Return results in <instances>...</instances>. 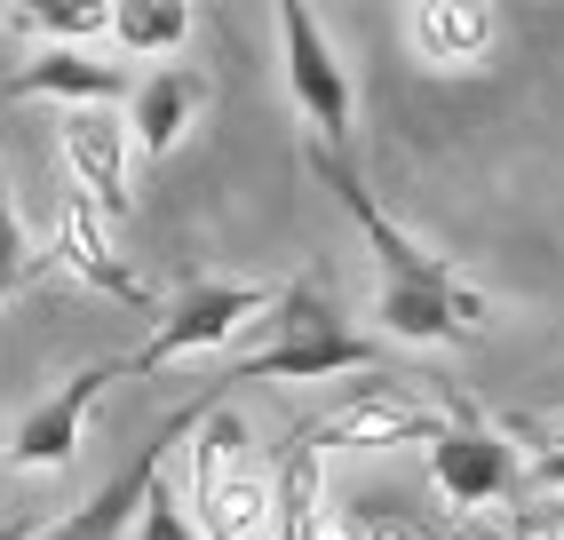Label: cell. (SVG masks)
<instances>
[{
    "label": "cell",
    "instance_id": "obj_1",
    "mask_svg": "<svg viewBox=\"0 0 564 540\" xmlns=\"http://www.w3.org/2000/svg\"><path fill=\"white\" fill-rule=\"evenodd\" d=\"M311 168L326 175V191L350 207V223L373 247V270H382V279H373V326L398 334V342H469V334H485V294L445 255H430L413 230H398V215L358 183V168L343 151L311 143Z\"/></svg>",
    "mask_w": 564,
    "mask_h": 540
},
{
    "label": "cell",
    "instance_id": "obj_2",
    "mask_svg": "<svg viewBox=\"0 0 564 540\" xmlns=\"http://www.w3.org/2000/svg\"><path fill=\"white\" fill-rule=\"evenodd\" d=\"M271 342L254 358H231L223 381H334V374H366L373 342L343 326V311L326 302V287H279V302L262 311Z\"/></svg>",
    "mask_w": 564,
    "mask_h": 540
},
{
    "label": "cell",
    "instance_id": "obj_3",
    "mask_svg": "<svg viewBox=\"0 0 564 540\" xmlns=\"http://www.w3.org/2000/svg\"><path fill=\"white\" fill-rule=\"evenodd\" d=\"M279 302V287H254V279H192L167 318L135 342L128 358H111V374L135 381V374H160V366H183V358H207V350H231V334L262 326V311Z\"/></svg>",
    "mask_w": 564,
    "mask_h": 540
},
{
    "label": "cell",
    "instance_id": "obj_4",
    "mask_svg": "<svg viewBox=\"0 0 564 540\" xmlns=\"http://www.w3.org/2000/svg\"><path fill=\"white\" fill-rule=\"evenodd\" d=\"M279 56H286V96L311 120V143L318 151H350V136H358V88H350V64L334 56L318 9L279 0Z\"/></svg>",
    "mask_w": 564,
    "mask_h": 540
},
{
    "label": "cell",
    "instance_id": "obj_5",
    "mask_svg": "<svg viewBox=\"0 0 564 540\" xmlns=\"http://www.w3.org/2000/svg\"><path fill=\"white\" fill-rule=\"evenodd\" d=\"M430 485L445 509H494V500L524 493V445L469 398H454V421L430 438Z\"/></svg>",
    "mask_w": 564,
    "mask_h": 540
},
{
    "label": "cell",
    "instance_id": "obj_6",
    "mask_svg": "<svg viewBox=\"0 0 564 540\" xmlns=\"http://www.w3.org/2000/svg\"><path fill=\"white\" fill-rule=\"evenodd\" d=\"M135 88V72L104 48H41L32 64H17L0 80V104H64V111H120Z\"/></svg>",
    "mask_w": 564,
    "mask_h": 540
},
{
    "label": "cell",
    "instance_id": "obj_7",
    "mask_svg": "<svg viewBox=\"0 0 564 540\" xmlns=\"http://www.w3.org/2000/svg\"><path fill=\"white\" fill-rule=\"evenodd\" d=\"M207 406H215V398H199V406H183V413L167 421V430H160V445H143V453H135V461H128V469L111 477L104 493H88L80 509H64V517H48V525L32 532V540H120V532L135 525V509H143V493H152V477H160V461H167V445H175V438H192Z\"/></svg>",
    "mask_w": 564,
    "mask_h": 540
},
{
    "label": "cell",
    "instance_id": "obj_8",
    "mask_svg": "<svg viewBox=\"0 0 564 540\" xmlns=\"http://www.w3.org/2000/svg\"><path fill=\"white\" fill-rule=\"evenodd\" d=\"M56 151H64V168H72V191L96 207V215H128L135 207V191H128V160H135V143L120 128V111H64L56 120Z\"/></svg>",
    "mask_w": 564,
    "mask_h": 540
},
{
    "label": "cell",
    "instance_id": "obj_9",
    "mask_svg": "<svg viewBox=\"0 0 564 540\" xmlns=\"http://www.w3.org/2000/svg\"><path fill=\"white\" fill-rule=\"evenodd\" d=\"M111 381H120L111 358L104 366H80L56 398H41V406L24 413V430L0 445V461H17V469H72V461H80V438H88V413H96V398L111 390Z\"/></svg>",
    "mask_w": 564,
    "mask_h": 540
},
{
    "label": "cell",
    "instance_id": "obj_10",
    "mask_svg": "<svg viewBox=\"0 0 564 540\" xmlns=\"http://www.w3.org/2000/svg\"><path fill=\"white\" fill-rule=\"evenodd\" d=\"M437 430H445V421L413 398V390H398V381L382 374V381H366L350 406H334L318 430H303V438H311L318 453H334V445H413V438L430 445Z\"/></svg>",
    "mask_w": 564,
    "mask_h": 540
},
{
    "label": "cell",
    "instance_id": "obj_11",
    "mask_svg": "<svg viewBox=\"0 0 564 540\" xmlns=\"http://www.w3.org/2000/svg\"><path fill=\"white\" fill-rule=\"evenodd\" d=\"M199 104H207V72H192V64H160V72H143V80L128 88L120 128H128V143L143 151V160H167V151L192 136Z\"/></svg>",
    "mask_w": 564,
    "mask_h": 540
},
{
    "label": "cell",
    "instance_id": "obj_12",
    "mask_svg": "<svg viewBox=\"0 0 564 540\" xmlns=\"http://www.w3.org/2000/svg\"><path fill=\"white\" fill-rule=\"evenodd\" d=\"M56 270H72L80 287H96L104 302H120V311H152V287L135 279V270L111 255V239H104V215L88 207V199H64V215H56V255H48Z\"/></svg>",
    "mask_w": 564,
    "mask_h": 540
},
{
    "label": "cell",
    "instance_id": "obj_13",
    "mask_svg": "<svg viewBox=\"0 0 564 540\" xmlns=\"http://www.w3.org/2000/svg\"><path fill=\"white\" fill-rule=\"evenodd\" d=\"M501 41V17L477 9V0H422L405 9V48L422 56L430 72H477Z\"/></svg>",
    "mask_w": 564,
    "mask_h": 540
},
{
    "label": "cell",
    "instance_id": "obj_14",
    "mask_svg": "<svg viewBox=\"0 0 564 540\" xmlns=\"http://www.w3.org/2000/svg\"><path fill=\"white\" fill-rule=\"evenodd\" d=\"M104 41H111L120 64H160V56H175L192 41V9H183V0H111Z\"/></svg>",
    "mask_w": 564,
    "mask_h": 540
},
{
    "label": "cell",
    "instance_id": "obj_15",
    "mask_svg": "<svg viewBox=\"0 0 564 540\" xmlns=\"http://www.w3.org/2000/svg\"><path fill=\"white\" fill-rule=\"evenodd\" d=\"M48 255H41V239L24 230V215H17V191H9V151H0V302H9L17 287H32V279H48Z\"/></svg>",
    "mask_w": 564,
    "mask_h": 540
},
{
    "label": "cell",
    "instance_id": "obj_16",
    "mask_svg": "<svg viewBox=\"0 0 564 540\" xmlns=\"http://www.w3.org/2000/svg\"><path fill=\"white\" fill-rule=\"evenodd\" d=\"M17 24H24V32H41L48 48H88V41H104L111 9H104V0H72V9H24Z\"/></svg>",
    "mask_w": 564,
    "mask_h": 540
},
{
    "label": "cell",
    "instance_id": "obj_17",
    "mask_svg": "<svg viewBox=\"0 0 564 540\" xmlns=\"http://www.w3.org/2000/svg\"><path fill=\"white\" fill-rule=\"evenodd\" d=\"M135 540H207V532H199V517L167 493V477H152V493H143V509H135Z\"/></svg>",
    "mask_w": 564,
    "mask_h": 540
},
{
    "label": "cell",
    "instance_id": "obj_18",
    "mask_svg": "<svg viewBox=\"0 0 564 540\" xmlns=\"http://www.w3.org/2000/svg\"><path fill=\"white\" fill-rule=\"evenodd\" d=\"M524 493H564V421L541 430V445L524 453Z\"/></svg>",
    "mask_w": 564,
    "mask_h": 540
},
{
    "label": "cell",
    "instance_id": "obj_19",
    "mask_svg": "<svg viewBox=\"0 0 564 540\" xmlns=\"http://www.w3.org/2000/svg\"><path fill=\"white\" fill-rule=\"evenodd\" d=\"M303 540H358V517H350V509H318Z\"/></svg>",
    "mask_w": 564,
    "mask_h": 540
},
{
    "label": "cell",
    "instance_id": "obj_20",
    "mask_svg": "<svg viewBox=\"0 0 564 540\" xmlns=\"http://www.w3.org/2000/svg\"><path fill=\"white\" fill-rule=\"evenodd\" d=\"M358 540H413L405 517H358Z\"/></svg>",
    "mask_w": 564,
    "mask_h": 540
},
{
    "label": "cell",
    "instance_id": "obj_21",
    "mask_svg": "<svg viewBox=\"0 0 564 540\" xmlns=\"http://www.w3.org/2000/svg\"><path fill=\"white\" fill-rule=\"evenodd\" d=\"M32 532H41V517H9L0 525V540H32Z\"/></svg>",
    "mask_w": 564,
    "mask_h": 540
},
{
    "label": "cell",
    "instance_id": "obj_22",
    "mask_svg": "<svg viewBox=\"0 0 564 540\" xmlns=\"http://www.w3.org/2000/svg\"><path fill=\"white\" fill-rule=\"evenodd\" d=\"M445 540H501V532H485V525H462V532H445Z\"/></svg>",
    "mask_w": 564,
    "mask_h": 540
},
{
    "label": "cell",
    "instance_id": "obj_23",
    "mask_svg": "<svg viewBox=\"0 0 564 540\" xmlns=\"http://www.w3.org/2000/svg\"><path fill=\"white\" fill-rule=\"evenodd\" d=\"M0 445H9V438H0Z\"/></svg>",
    "mask_w": 564,
    "mask_h": 540
}]
</instances>
